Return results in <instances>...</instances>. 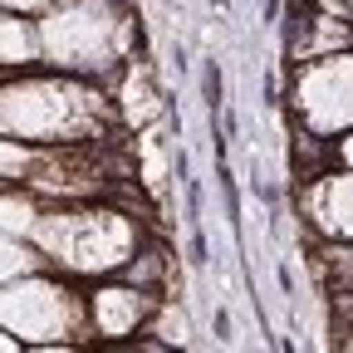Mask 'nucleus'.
<instances>
[{"mask_svg": "<svg viewBox=\"0 0 353 353\" xmlns=\"http://www.w3.org/2000/svg\"><path fill=\"white\" fill-rule=\"evenodd\" d=\"M25 353H83L79 343H39V348H25Z\"/></svg>", "mask_w": 353, "mask_h": 353, "instance_id": "18", "label": "nucleus"}, {"mask_svg": "<svg viewBox=\"0 0 353 353\" xmlns=\"http://www.w3.org/2000/svg\"><path fill=\"white\" fill-rule=\"evenodd\" d=\"M339 353H353V324H343V343H339Z\"/></svg>", "mask_w": 353, "mask_h": 353, "instance_id": "20", "label": "nucleus"}, {"mask_svg": "<svg viewBox=\"0 0 353 353\" xmlns=\"http://www.w3.org/2000/svg\"><path fill=\"white\" fill-rule=\"evenodd\" d=\"M280 353H299V348H294V339H285V334H280Z\"/></svg>", "mask_w": 353, "mask_h": 353, "instance_id": "21", "label": "nucleus"}, {"mask_svg": "<svg viewBox=\"0 0 353 353\" xmlns=\"http://www.w3.org/2000/svg\"><path fill=\"white\" fill-rule=\"evenodd\" d=\"M211 334H216L221 343H231V339H236V334H231V314H226V309H221V304L211 309Z\"/></svg>", "mask_w": 353, "mask_h": 353, "instance_id": "16", "label": "nucleus"}, {"mask_svg": "<svg viewBox=\"0 0 353 353\" xmlns=\"http://www.w3.org/2000/svg\"><path fill=\"white\" fill-rule=\"evenodd\" d=\"M34 270H44L39 255H34V245L30 241H15V236H0V285H10L20 275H34Z\"/></svg>", "mask_w": 353, "mask_h": 353, "instance_id": "12", "label": "nucleus"}, {"mask_svg": "<svg viewBox=\"0 0 353 353\" xmlns=\"http://www.w3.org/2000/svg\"><path fill=\"white\" fill-rule=\"evenodd\" d=\"M201 94H206V108L216 113V108H221V64H216V59L201 64Z\"/></svg>", "mask_w": 353, "mask_h": 353, "instance_id": "13", "label": "nucleus"}, {"mask_svg": "<svg viewBox=\"0 0 353 353\" xmlns=\"http://www.w3.org/2000/svg\"><path fill=\"white\" fill-rule=\"evenodd\" d=\"M88 353H172V348H162V343H152V339H138V348H128V343H103V348H88Z\"/></svg>", "mask_w": 353, "mask_h": 353, "instance_id": "15", "label": "nucleus"}, {"mask_svg": "<svg viewBox=\"0 0 353 353\" xmlns=\"http://www.w3.org/2000/svg\"><path fill=\"white\" fill-rule=\"evenodd\" d=\"M34 162H39V148L15 143V138H0V187H25Z\"/></svg>", "mask_w": 353, "mask_h": 353, "instance_id": "11", "label": "nucleus"}, {"mask_svg": "<svg viewBox=\"0 0 353 353\" xmlns=\"http://www.w3.org/2000/svg\"><path fill=\"white\" fill-rule=\"evenodd\" d=\"M50 6H54V0H0V10H6V15H20V20H39Z\"/></svg>", "mask_w": 353, "mask_h": 353, "instance_id": "14", "label": "nucleus"}, {"mask_svg": "<svg viewBox=\"0 0 353 353\" xmlns=\"http://www.w3.org/2000/svg\"><path fill=\"white\" fill-rule=\"evenodd\" d=\"M339 6H343V10H348V15H353V0H339Z\"/></svg>", "mask_w": 353, "mask_h": 353, "instance_id": "22", "label": "nucleus"}, {"mask_svg": "<svg viewBox=\"0 0 353 353\" xmlns=\"http://www.w3.org/2000/svg\"><path fill=\"white\" fill-rule=\"evenodd\" d=\"M143 241H148L143 216L123 201L44 206L34 231H30L39 265L64 280H113L143 250Z\"/></svg>", "mask_w": 353, "mask_h": 353, "instance_id": "3", "label": "nucleus"}, {"mask_svg": "<svg viewBox=\"0 0 353 353\" xmlns=\"http://www.w3.org/2000/svg\"><path fill=\"white\" fill-rule=\"evenodd\" d=\"M290 113L294 132L339 143L353 132V54H329L290 69Z\"/></svg>", "mask_w": 353, "mask_h": 353, "instance_id": "5", "label": "nucleus"}, {"mask_svg": "<svg viewBox=\"0 0 353 353\" xmlns=\"http://www.w3.org/2000/svg\"><path fill=\"white\" fill-rule=\"evenodd\" d=\"M39 69L108 88L128 59L143 54L138 10L123 0H54L34 20Z\"/></svg>", "mask_w": 353, "mask_h": 353, "instance_id": "2", "label": "nucleus"}, {"mask_svg": "<svg viewBox=\"0 0 353 353\" xmlns=\"http://www.w3.org/2000/svg\"><path fill=\"white\" fill-rule=\"evenodd\" d=\"M329 54H353V15L339 0H314L294 15L290 30V64H314Z\"/></svg>", "mask_w": 353, "mask_h": 353, "instance_id": "8", "label": "nucleus"}, {"mask_svg": "<svg viewBox=\"0 0 353 353\" xmlns=\"http://www.w3.org/2000/svg\"><path fill=\"white\" fill-rule=\"evenodd\" d=\"M0 353H25V343H20L15 334H6V329H0Z\"/></svg>", "mask_w": 353, "mask_h": 353, "instance_id": "19", "label": "nucleus"}, {"mask_svg": "<svg viewBox=\"0 0 353 353\" xmlns=\"http://www.w3.org/2000/svg\"><path fill=\"white\" fill-rule=\"evenodd\" d=\"M108 103H113V118H118V128H128V132H152V123L167 113V94H162V83H157V69L148 64V54L128 59V64L118 69Z\"/></svg>", "mask_w": 353, "mask_h": 353, "instance_id": "9", "label": "nucleus"}, {"mask_svg": "<svg viewBox=\"0 0 353 353\" xmlns=\"http://www.w3.org/2000/svg\"><path fill=\"white\" fill-rule=\"evenodd\" d=\"M39 211H44V201H39V196H30L25 187H0V236L30 241Z\"/></svg>", "mask_w": 353, "mask_h": 353, "instance_id": "10", "label": "nucleus"}, {"mask_svg": "<svg viewBox=\"0 0 353 353\" xmlns=\"http://www.w3.org/2000/svg\"><path fill=\"white\" fill-rule=\"evenodd\" d=\"M157 294L128 285V280H94L83 290V324H88V343H132L143 339L152 314H157Z\"/></svg>", "mask_w": 353, "mask_h": 353, "instance_id": "6", "label": "nucleus"}, {"mask_svg": "<svg viewBox=\"0 0 353 353\" xmlns=\"http://www.w3.org/2000/svg\"><path fill=\"white\" fill-rule=\"evenodd\" d=\"M334 167H348V172H353V132L334 143Z\"/></svg>", "mask_w": 353, "mask_h": 353, "instance_id": "17", "label": "nucleus"}, {"mask_svg": "<svg viewBox=\"0 0 353 353\" xmlns=\"http://www.w3.org/2000/svg\"><path fill=\"white\" fill-rule=\"evenodd\" d=\"M299 211L314 226V241H334V245H353V172L334 167L324 176L299 187Z\"/></svg>", "mask_w": 353, "mask_h": 353, "instance_id": "7", "label": "nucleus"}, {"mask_svg": "<svg viewBox=\"0 0 353 353\" xmlns=\"http://www.w3.org/2000/svg\"><path fill=\"white\" fill-rule=\"evenodd\" d=\"M0 138H15L30 148L113 143L118 118L108 103V88L50 69H30L0 79Z\"/></svg>", "mask_w": 353, "mask_h": 353, "instance_id": "1", "label": "nucleus"}, {"mask_svg": "<svg viewBox=\"0 0 353 353\" xmlns=\"http://www.w3.org/2000/svg\"><path fill=\"white\" fill-rule=\"evenodd\" d=\"M0 329L15 334L25 348L39 343H88L83 324V290L54 270H34L0 285Z\"/></svg>", "mask_w": 353, "mask_h": 353, "instance_id": "4", "label": "nucleus"}]
</instances>
